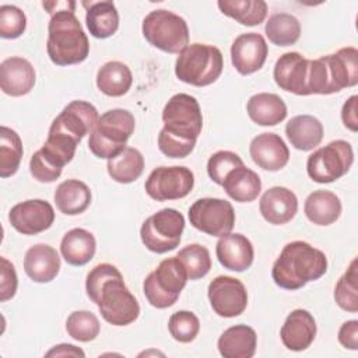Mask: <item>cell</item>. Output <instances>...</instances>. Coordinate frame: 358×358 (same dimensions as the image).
<instances>
[{"instance_id": "6da1fadb", "label": "cell", "mask_w": 358, "mask_h": 358, "mask_svg": "<svg viewBox=\"0 0 358 358\" xmlns=\"http://www.w3.org/2000/svg\"><path fill=\"white\" fill-rule=\"evenodd\" d=\"M85 291L98 305L101 316L113 326H127L140 315L136 296L126 287L122 273L110 263H101L87 274Z\"/></svg>"}, {"instance_id": "7a4b0ae2", "label": "cell", "mask_w": 358, "mask_h": 358, "mask_svg": "<svg viewBox=\"0 0 358 358\" xmlns=\"http://www.w3.org/2000/svg\"><path fill=\"white\" fill-rule=\"evenodd\" d=\"M164 127L158 134V148L169 158L187 157L203 127L201 109L189 94H175L162 110Z\"/></svg>"}, {"instance_id": "3957f363", "label": "cell", "mask_w": 358, "mask_h": 358, "mask_svg": "<svg viewBox=\"0 0 358 358\" xmlns=\"http://www.w3.org/2000/svg\"><path fill=\"white\" fill-rule=\"evenodd\" d=\"M327 271L326 255L303 241L287 243L271 268L274 282L284 289L295 291L309 281L319 280Z\"/></svg>"}, {"instance_id": "277c9868", "label": "cell", "mask_w": 358, "mask_h": 358, "mask_svg": "<svg viewBox=\"0 0 358 358\" xmlns=\"http://www.w3.org/2000/svg\"><path fill=\"white\" fill-rule=\"evenodd\" d=\"M358 83V50L347 46L336 53L309 60L308 92L329 95Z\"/></svg>"}, {"instance_id": "5b68a950", "label": "cell", "mask_w": 358, "mask_h": 358, "mask_svg": "<svg viewBox=\"0 0 358 358\" xmlns=\"http://www.w3.org/2000/svg\"><path fill=\"white\" fill-rule=\"evenodd\" d=\"M46 50L49 59L57 66L78 64L87 59L90 42L74 8L56 11L50 17Z\"/></svg>"}, {"instance_id": "8992f818", "label": "cell", "mask_w": 358, "mask_h": 358, "mask_svg": "<svg viewBox=\"0 0 358 358\" xmlns=\"http://www.w3.org/2000/svg\"><path fill=\"white\" fill-rule=\"evenodd\" d=\"M134 127L136 119L127 109L106 110L90 133L88 148L95 157L109 159L126 148Z\"/></svg>"}, {"instance_id": "52a82bcc", "label": "cell", "mask_w": 358, "mask_h": 358, "mask_svg": "<svg viewBox=\"0 0 358 358\" xmlns=\"http://www.w3.org/2000/svg\"><path fill=\"white\" fill-rule=\"evenodd\" d=\"M224 67V57L218 48L206 43L187 45L175 63L176 77L194 87H206L217 81Z\"/></svg>"}, {"instance_id": "ba28073f", "label": "cell", "mask_w": 358, "mask_h": 358, "mask_svg": "<svg viewBox=\"0 0 358 358\" xmlns=\"http://www.w3.org/2000/svg\"><path fill=\"white\" fill-rule=\"evenodd\" d=\"M187 280V273L183 264L173 256L164 259L158 267L145 277L143 291L150 305L158 309H165L178 301Z\"/></svg>"}, {"instance_id": "9c48e42d", "label": "cell", "mask_w": 358, "mask_h": 358, "mask_svg": "<svg viewBox=\"0 0 358 358\" xmlns=\"http://www.w3.org/2000/svg\"><path fill=\"white\" fill-rule=\"evenodd\" d=\"M141 31L150 45L168 53H180L189 45L186 21L169 10L150 11L143 20Z\"/></svg>"}, {"instance_id": "30bf717a", "label": "cell", "mask_w": 358, "mask_h": 358, "mask_svg": "<svg viewBox=\"0 0 358 358\" xmlns=\"http://www.w3.org/2000/svg\"><path fill=\"white\" fill-rule=\"evenodd\" d=\"M185 229V217L175 208H162L150 215L140 228L144 246L154 253H166L180 242Z\"/></svg>"}, {"instance_id": "8fae6325", "label": "cell", "mask_w": 358, "mask_h": 358, "mask_svg": "<svg viewBox=\"0 0 358 358\" xmlns=\"http://www.w3.org/2000/svg\"><path fill=\"white\" fill-rule=\"evenodd\" d=\"M354 162V151L348 141L334 140L308 157L306 171L317 183H331L344 176Z\"/></svg>"}, {"instance_id": "7c38bea8", "label": "cell", "mask_w": 358, "mask_h": 358, "mask_svg": "<svg viewBox=\"0 0 358 358\" xmlns=\"http://www.w3.org/2000/svg\"><path fill=\"white\" fill-rule=\"evenodd\" d=\"M190 224L211 236H224L235 225V211L229 201L214 197L196 200L189 208Z\"/></svg>"}, {"instance_id": "4fadbf2b", "label": "cell", "mask_w": 358, "mask_h": 358, "mask_svg": "<svg viewBox=\"0 0 358 358\" xmlns=\"http://www.w3.org/2000/svg\"><path fill=\"white\" fill-rule=\"evenodd\" d=\"M194 186V175L186 166H158L145 180V193L157 201L186 197Z\"/></svg>"}, {"instance_id": "5bb4252c", "label": "cell", "mask_w": 358, "mask_h": 358, "mask_svg": "<svg viewBox=\"0 0 358 358\" xmlns=\"http://www.w3.org/2000/svg\"><path fill=\"white\" fill-rule=\"evenodd\" d=\"M208 299L218 316L235 317L248 306V291L238 278L218 275L208 284Z\"/></svg>"}, {"instance_id": "9a60e30c", "label": "cell", "mask_w": 358, "mask_h": 358, "mask_svg": "<svg viewBox=\"0 0 358 358\" xmlns=\"http://www.w3.org/2000/svg\"><path fill=\"white\" fill-rule=\"evenodd\" d=\"M99 116L96 108L87 101H71L55 117L49 130L62 133L80 143L84 136L91 133L96 126Z\"/></svg>"}, {"instance_id": "2e32d148", "label": "cell", "mask_w": 358, "mask_h": 358, "mask_svg": "<svg viewBox=\"0 0 358 358\" xmlns=\"http://www.w3.org/2000/svg\"><path fill=\"white\" fill-rule=\"evenodd\" d=\"M8 221L17 232L22 235H36L52 227L55 211L52 204L46 200H25L10 210Z\"/></svg>"}, {"instance_id": "e0dca14e", "label": "cell", "mask_w": 358, "mask_h": 358, "mask_svg": "<svg viewBox=\"0 0 358 358\" xmlns=\"http://www.w3.org/2000/svg\"><path fill=\"white\" fill-rule=\"evenodd\" d=\"M267 53L266 39L257 32H246L235 38L231 46V62L239 74L248 76L263 67Z\"/></svg>"}, {"instance_id": "ac0fdd59", "label": "cell", "mask_w": 358, "mask_h": 358, "mask_svg": "<svg viewBox=\"0 0 358 358\" xmlns=\"http://www.w3.org/2000/svg\"><path fill=\"white\" fill-rule=\"evenodd\" d=\"M308 70L309 60L298 52H287L278 57L274 64V81L275 84L295 95H309L308 92Z\"/></svg>"}, {"instance_id": "d6986e66", "label": "cell", "mask_w": 358, "mask_h": 358, "mask_svg": "<svg viewBox=\"0 0 358 358\" xmlns=\"http://www.w3.org/2000/svg\"><path fill=\"white\" fill-rule=\"evenodd\" d=\"M253 162L264 171H280L289 159V150L284 140L275 133H262L249 145Z\"/></svg>"}, {"instance_id": "ffe728a7", "label": "cell", "mask_w": 358, "mask_h": 358, "mask_svg": "<svg viewBox=\"0 0 358 358\" xmlns=\"http://www.w3.org/2000/svg\"><path fill=\"white\" fill-rule=\"evenodd\" d=\"M35 69L24 57L13 56L0 64V88L10 96H22L35 85Z\"/></svg>"}, {"instance_id": "44dd1931", "label": "cell", "mask_w": 358, "mask_h": 358, "mask_svg": "<svg viewBox=\"0 0 358 358\" xmlns=\"http://www.w3.org/2000/svg\"><path fill=\"white\" fill-rule=\"evenodd\" d=\"M262 217L273 225L289 222L298 211V199L295 193L284 186L267 189L259 203Z\"/></svg>"}, {"instance_id": "7402d4cb", "label": "cell", "mask_w": 358, "mask_h": 358, "mask_svg": "<svg viewBox=\"0 0 358 358\" xmlns=\"http://www.w3.org/2000/svg\"><path fill=\"white\" fill-rule=\"evenodd\" d=\"M215 255L221 266L232 271L248 270L255 257L252 242L242 234H227L220 236L215 245Z\"/></svg>"}, {"instance_id": "603a6c76", "label": "cell", "mask_w": 358, "mask_h": 358, "mask_svg": "<svg viewBox=\"0 0 358 358\" xmlns=\"http://www.w3.org/2000/svg\"><path fill=\"white\" fill-rule=\"evenodd\" d=\"M282 344L291 351L306 350L316 337V322L305 309L292 310L280 331Z\"/></svg>"}, {"instance_id": "cb8c5ba5", "label": "cell", "mask_w": 358, "mask_h": 358, "mask_svg": "<svg viewBox=\"0 0 358 358\" xmlns=\"http://www.w3.org/2000/svg\"><path fill=\"white\" fill-rule=\"evenodd\" d=\"M24 270L32 281L49 282L55 280L60 271V257L50 245H34L25 253Z\"/></svg>"}, {"instance_id": "d4e9b609", "label": "cell", "mask_w": 358, "mask_h": 358, "mask_svg": "<svg viewBox=\"0 0 358 358\" xmlns=\"http://www.w3.org/2000/svg\"><path fill=\"white\" fill-rule=\"evenodd\" d=\"M256 331L246 324L228 327L218 338L217 347L224 358H252L256 352Z\"/></svg>"}, {"instance_id": "484cf974", "label": "cell", "mask_w": 358, "mask_h": 358, "mask_svg": "<svg viewBox=\"0 0 358 358\" xmlns=\"http://www.w3.org/2000/svg\"><path fill=\"white\" fill-rule=\"evenodd\" d=\"M285 134L294 148L310 151L323 140V124L312 115H298L285 124Z\"/></svg>"}, {"instance_id": "4316f807", "label": "cell", "mask_w": 358, "mask_h": 358, "mask_svg": "<svg viewBox=\"0 0 358 358\" xmlns=\"http://www.w3.org/2000/svg\"><path fill=\"white\" fill-rule=\"evenodd\" d=\"M252 122L259 126H275L287 117V105L277 94L260 92L252 95L246 105Z\"/></svg>"}, {"instance_id": "83f0119b", "label": "cell", "mask_w": 358, "mask_h": 358, "mask_svg": "<svg viewBox=\"0 0 358 358\" xmlns=\"http://www.w3.org/2000/svg\"><path fill=\"white\" fill-rule=\"evenodd\" d=\"M303 211L310 222L326 227L336 222L341 215V201L330 190H315L306 197Z\"/></svg>"}, {"instance_id": "f1b7e54d", "label": "cell", "mask_w": 358, "mask_h": 358, "mask_svg": "<svg viewBox=\"0 0 358 358\" xmlns=\"http://www.w3.org/2000/svg\"><path fill=\"white\" fill-rule=\"evenodd\" d=\"M87 7L85 24L94 38L105 39L112 36L119 28V13L113 1L83 3Z\"/></svg>"}, {"instance_id": "f546056e", "label": "cell", "mask_w": 358, "mask_h": 358, "mask_svg": "<svg viewBox=\"0 0 358 358\" xmlns=\"http://www.w3.org/2000/svg\"><path fill=\"white\" fill-rule=\"evenodd\" d=\"M96 242L94 235L84 228L70 229L60 242V252L71 266H84L95 255Z\"/></svg>"}, {"instance_id": "4dcf8cb0", "label": "cell", "mask_w": 358, "mask_h": 358, "mask_svg": "<svg viewBox=\"0 0 358 358\" xmlns=\"http://www.w3.org/2000/svg\"><path fill=\"white\" fill-rule=\"evenodd\" d=\"M225 193L235 201L250 203L260 194L262 180L259 175L245 165L232 169L221 185Z\"/></svg>"}, {"instance_id": "1f68e13d", "label": "cell", "mask_w": 358, "mask_h": 358, "mask_svg": "<svg viewBox=\"0 0 358 358\" xmlns=\"http://www.w3.org/2000/svg\"><path fill=\"white\" fill-rule=\"evenodd\" d=\"M55 203L66 215L81 214L91 203V190L78 179H67L57 186L55 192Z\"/></svg>"}, {"instance_id": "d6a6232c", "label": "cell", "mask_w": 358, "mask_h": 358, "mask_svg": "<svg viewBox=\"0 0 358 358\" xmlns=\"http://www.w3.org/2000/svg\"><path fill=\"white\" fill-rule=\"evenodd\" d=\"M133 84L130 69L117 60L108 62L99 67L96 73V87L108 96L124 95Z\"/></svg>"}, {"instance_id": "836d02e7", "label": "cell", "mask_w": 358, "mask_h": 358, "mask_svg": "<svg viewBox=\"0 0 358 358\" xmlns=\"http://www.w3.org/2000/svg\"><path fill=\"white\" fill-rule=\"evenodd\" d=\"M108 173L119 183H131L144 171V157L134 147H126L122 152L108 159Z\"/></svg>"}, {"instance_id": "e575fe53", "label": "cell", "mask_w": 358, "mask_h": 358, "mask_svg": "<svg viewBox=\"0 0 358 358\" xmlns=\"http://www.w3.org/2000/svg\"><path fill=\"white\" fill-rule=\"evenodd\" d=\"M217 6L224 15L246 27L262 24L267 15V3L263 0H220Z\"/></svg>"}, {"instance_id": "d590c367", "label": "cell", "mask_w": 358, "mask_h": 358, "mask_svg": "<svg viewBox=\"0 0 358 358\" xmlns=\"http://www.w3.org/2000/svg\"><path fill=\"white\" fill-rule=\"evenodd\" d=\"M264 32L271 43L277 46H289L299 39L301 24L292 14L278 13L267 20Z\"/></svg>"}, {"instance_id": "8d00e7d4", "label": "cell", "mask_w": 358, "mask_h": 358, "mask_svg": "<svg viewBox=\"0 0 358 358\" xmlns=\"http://www.w3.org/2000/svg\"><path fill=\"white\" fill-rule=\"evenodd\" d=\"M22 141L20 136L10 127H0V176H13L22 158Z\"/></svg>"}, {"instance_id": "74e56055", "label": "cell", "mask_w": 358, "mask_h": 358, "mask_svg": "<svg viewBox=\"0 0 358 358\" xmlns=\"http://www.w3.org/2000/svg\"><path fill=\"white\" fill-rule=\"evenodd\" d=\"M176 257L183 264L189 280H199L207 275L211 268L210 252L200 243H192L180 249Z\"/></svg>"}, {"instance_id": "f35d334b", "label": "cell", "mask_w": 358, "mask_h": 358, "mask_svg": "<svg viewBox=\"0 0 358 358\" xmlns=\"http://www.w3.org/2000/svg\"><path fill=\"white\" fill-rule=\"evenodd\" d=\"M357 259H354L347 271L340 277L334 288V299L337 305L351 313L358 312V287H357Z\"/></svg>"}, {"instance_id": "ab89813d", "label": "cell", "mask_w": 358, "mask_h": 358, "mask_svg": "<svg viewBox=\"0 0 358 358\" xmlns=\"http://www.w3.org/2000/svg\"><path fill=\"white\" fill-rule=\"evenodd\" d=\"M66 330L77 341L88 343L98 337L101 324L98 317L90 310H74L66 320Z\"/></svg>"}, {"instance_id": "60d3db41", "label": "cell", "mask_w": 358, "mask_h": 358, "mask_svg": "<svg viewBox=\"0 0 358 358\" xmlns=\"http://www.w3.org/2000/svg\"><path fill=\"white\" fill-rule=\"evenodd\" d=\"M171 336L179 343H190L200 331L199 317L190 310H178L168 320Z\"/></svg>"}, {"instance_id": "b9f144b4", "label": "cell", "mask_w": 358, "mask_h": 358, "mask_svg": "<svg viewBox=\"0 0 358 358\" xmlns=\"http://www.w3.org/2000/svg\"><path fill=\"white\" fill-rule=\"evenodd\" d=\"M243 165L242 158L232 151H217L214 152L207 162V173L210 176V179L217 183V185H222L225 176L235 168H239Z\"/></svg>"}, {"instance_id": "7bdbcfd3", "label": "cell", "mask_w": 358, "mask_h": 358, "mask_svg": "<svg viewBox=\"0 0 358 358\" xmlns=\"http://www.w3.org/2000/svg\"><path fill=\"white\" fill-rule=\"evenodd\" d=\"M27 28V17L21 8L11 4L0 7V36L4 39H15L24 34Z\"/></svg>"}, {"instance_id": "ee69618b", "label": "cell", "mask_w": 358, "mask_h": 358, "mask_svg": "<svg viewBox=\"0 0 358 358\" xmlns=\"http://www.w3.org/2000/svg\"><path fill=\"white\" fill-rule=\"evenodd\" d=\"M1 262V277H0V301L6 302L15 295L18 280L14 264L6 257L0 259Z\"/></svg>"}, {"instance_id": "f6af8a7d", "label": "cell", "mask_w": 358, "mask_h": 358, "mask_svg": "<svg viewBox=\"0 0 358 358\" xmlns=\"http://www.w3.org/2000/svg\"><path fill=\"white\" fill-rule=\"evenodd\" d=\"M338 341L348 350L358 348V320H348L338 330Z\"/></svg>"}, {"instance_id": "bcb514c9", "label": "cell", "mask_w": 358, "mask_h": 358, "mask_svg": "<svg viewBox=\"0 0 358 358\" xmlns=\"http://www.w3.org/2000/svg\"><path fill=\"white\" fill-rule=\"evenodd\" d=\"M357 95H351L343 105L341 109V120L347 129L351 131L358 130V119H357Z\"/></svg>"}, {"instance_id": "7dc6e473", "label": "cell", "mask_w": 358, "mask_h": 358, "mask_svg": "<svg viewBox=\"0 0 358 358\" xmlns=\"http://www.w3.org/2000/svg\"><path fill=\"white\" fill-rule=\"evenodd\" d=\"M84 357V351L73 344H59L46 352V357Z\"/></svg>"}]
</instances>
